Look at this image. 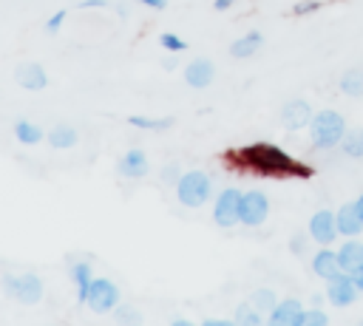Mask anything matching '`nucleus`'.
I'll list each match as a JSON object with an SVG mask.
<instances>
[{"label": "nucleus", "instance_id": "obj_20", "mask_svg": "<svg viewBox=\"0 0 363 326\" xmlns=\"http://www.w3.org/2000/svg\"><path fill=\"white\" fill-rule=\"evenodd\" d=\"M14 136H17V142H23V145H37L45 133H43L40 125H34V122H28V119H17V122H14Z\"/></svg>", "mask_w": 363, "mask_h": 326}, {"label": "nucleus", "instance_id": "obj_22", "mask_svg": "<svg viewBox=\"0 0 363 326\" xmlns=\"http://www.w3.org/2000/svg\"><path fill=\"white\" fill-rule=\"evenodd\" d=\"M340 147H343V153H346V156L360 159V156H363V128H352V130H346V136H343Z\"/></svg>", "mask_w": 363, "mask_h": 326}, {"label": "nucleus", "instance_id": "obj_26", "mask_svg": "<svg viewBox=\"0 0 363 326\" xmlns=\"http://www.w3.org/2000/svg\"><path fill=\"white\" fill-rule=\"evenodd\" d=\"M235 320L244 323V326H258V323H261V312H258L252 303H241L238 312H235Z\"/></svg>", "mask_w": 363, "mask_h": 326}, {"label": "nucleus", "instance_id": "obj_16", "mask_svg": "<svg viewBox=\"0 0 363 326\" xmlns=\"http://www.w3.org/2000/svg\"><path fill=\"white\" fill-rule=\"evenodd\" d=\"M337 264H340V272H349L354 275L357 269H363V244L349 238L340 249H337Z\"/></svg>", "mask_w": 363, "mask_h": 326}, {"label": "nucleus", "instance_id": "obj_35", "mask_svg": "<svg viewBox=\"0 0 363 326\" xmlns=\"http://www.w3.org/2000/svg\"><path fill=\"white\" fill-rule=\"evenodd\" d=\"M352 278H354V283H357V289L363 292V269H357V272H354Z\"/></svg>", "mask_w": 363, "mask_h": 326}, {"label": "nucleus", "instance_id": "obj_1", "mask_svg": "<svg viewBox=\"0 0 363 326\" xmlns=\"http://www.w3.org/2000/svg\"><path fill=\"white\" fill-rule=\"evenodd\" d=\"M309 133H312V145L318 150H329L335 145L343 142L346 136V119L337 111H318L309 122Z\"/></svg>", "mask_w": 363, "mask_h": 326}, {"label": "nucleus", "instance_id": "obj_30", "mask_svg": "<svg viewBox=\"0 0 363 326\" xmlns=\"http://www.w3.org/2000/svg\"><path fill=\"white\" fill-rule=\"evenodd\" d=\"M162 179H164V181H173V179L179 181V164H167V170L162 173Z\"/></svg>", "mask_w": 363, "mask_h": 326}, {"label": "nucleus", "instance_id": "obj_37", "mask_svg": "<svg viewBox=\"0 0 363 326\" xmlns=\"http://www.w3.org/2000/svg\"><path fill=\"white\" fill-rule=\"evenodd\" d=\"M354 207H357V210H360V215H363V193H360V198L354 201Z\"/></svg>", "mask_w": 363, "mask_h": 326}, {"label": "nucleus", "instance_id": "obj_15", "mask_svg": "<svg viewBox=\"0 0 363 326\" xmlns=\"http://www.w3.org/2000/svg\"><path fill=\"white\" fill-rule=\"evenodd\" d=\"M119 176H125V179H142L145 173H147V156H145V150H139V147H130L122 159H119Z\"/></svg>", "mask_w": 363, "mask_h": 326}, {"label": "nucleus", "instance_id": "obj_21", "mask_svg": "<svg viewBox=\"0 0 363 326\" xmlns=\"http://www.w3.org/2000/svg\"><path fill=\"white\" fill-rule=\"evenodd\" d=\"M48 145L51 147H71V145H77V130L71 125H57L48 130Z\"/></svg>", "mask_w": 363, "mask_h": 326}, {"label": "nucleus", "instance_id": "obj_6", "mask_svg": "<svg viewBox=\"0 0 363 326\" xmlns=\"http://www.w3.org/2000/svg\"><path fill=\"white\" fill-rule=\"evenodd\" d=\"M357 295H360V289H357V283L349 272H337L326 281V298L335 306H349V303H354Z\"/></svg>", "mask_w": 363, "mask_h": 326}, {"label": "nucleus", "instance_id": "obj_10", "mask_svg": "<svg viewBox=\"0 0 363 326\" xmlns=\"http://www.w3.org/2000/svg\"><path fill=\"white\" fill-rule=\"evenodd\" d=\"M312 108H309V102L306 99H289L286 105H284V111H281V122H284V128H289V130H301V128H306L309 122H312Z\"/></svg>", "mask_w": 363, "mask_h": 326}, {"label": "nucleus", "instance_id": "obj_25", "mask_svg": "<svg viewBox=\"0 0 363 326\" xmlns=\"http://www.w3.org/2000/svg\"><path fill=\"white\" fill-rule=\"evenodd\" d=\"M250 303L258 309V312H272L275 309V295H272V289H258L252 298H250Z\"/></svg>", "mask_w": 363, "mask_h": 326}, {"label": "nucleus", "instance_id": "obj_8", "mask_svg": "<svg viewBox=\"0 0 363 326\" xmlns=\"http://www.w3.org/2000/svg\"><path fill=\"white\" fill-rule=\"evenodd\" d=\"M247 159L255 164V167H264V170H286L292 162L286 153H281L278 147L272 145H252L247 150Z\"/></svg>", "mask_w": 363, "mask_h": 326}, {"label": "nucleus", "instance_id": "obj_2", "mask_svg": "<svg viewBox=\"0 0 363 326\" xmlns=\"http://www.w3.org/2000/svg\"><path fill=\"white\" fill-rule=\"evenodd\" d=\"M213 193V181L204 170H187L176 181V196L184 207H201Z\"/></svg>", "mask_w": 363, "mask_h": 326}, {"label": "nucleus", "instance_id": "obj_33", "mask_svg": "<svg viewBox=\"0 0 363 326\" xmlns=\"http://www.w3.org/2000/svg\"><path fill=\"white\" fill-rule=\"evenodd\" d=\"M139 3H145L147 9H164L167 6V0H139Z\"/></svg>", "mask_w": 363, "mask_h": 326}, {"label": "nucleus", "instance_id": "obj_3", "mask_svg": "<svg viewBox=\"0 0 363 326\" xmlns=\"http://www.w3.org/2000/svg\"><path fill=\"white\" fill-rule=\"evenodd\" d=\"M267 213H269V198L261 193V190H247L241 193L238 198V221L247 224V227H258L267 221Z\"/></svg>", "mask_w": 363, "mask_h": 326}, {"label": "nucleus", "instance_id": "obj_12", "mask_svg": "<svg viewBox=\"0 0 363 326\" xmlns=\"http://www.w3.org/2000/svg\"><path fill=\"white\" fill-rule=\"evenodd\" d=\"M213 77H216V68H213V62H210L207 57H196V60L184 68V82H187L190 88H207V85L213 82Z\"/></svg>", "mask_w": 363, "mask_h": 326}, {"label": "nucleus", "instance_id": "obj_13", "mask_svg": "<svg viewBox=\"0 0 363 326\" xmlns=\"http://www.w3.org/2000/svg\"><path fill=\"white\" fill-rule=\"evenodd\" d=\"M335 221H337V235H346V238H354L363 232V215L354 204H343L337 213H335Z\"/></svg>", "mask_w": 363, "mask_h": 326}, {"label": "nucleus", "instance_id": "obj_32", "mask_svg": "<svg viewBox=\"0 0 363 326\" xmlns=\"http://www.w3.org/2000/svg\"><path fill=\"white\" fill-rule=\"evenodd\" d=\"M96 6H108V0H79V9H96Z\"/></svg>", "mask_w": 363, "mask_h": 326}, {"label": "nucleus", "instance_id": "obj_31", "mask_svg": "<svg viewBox=\"0 0 363 326\" xmlns=\"http://www.w3.org/2000/svg\"><path fill=\"white\" fill-rule=\"evenodd\" d=\"M116 317H119V320H139V315L130 312V309H116Z\"/></svg>", "mask_w": 363, "mask_h": 326}, {"label": "nucleus", "instance_id": "obj_29", "mask_svg": "<svg viewBox=\"0 0 363 326\" xmlns=\"http://www.w3.org/2000/svg\"><path fill=\"white\" fill-rule=\"evenodd\" d=\"M62 20H65V9H60L57 14H51V17L45 20V31H48V34H54V31L62 26Z\"/></svg>", "mask_w": 363, "mask_h": 326}, {"label": "nucleus", "instance_id": "obj_17", "mask_svg": "<svg viewBox=\"0 0 363 326\" xmlns=\"http://www.w3.org/2000/svg\"><path fill=\"white\" fill-rule=\"evenodd\" d=\"M312 269H315V275H320L323 281H329L332 275H337L340 272V264H337V252H332V249H318L315 252V258H312Z\"/></svg>", "mask_w": 363, "mask_h": 326}, {"label": "nucleus", "instance_id": "obj_28", "mask_svg": "<svg viewBox=\"0 0 363 326\" xmlns=\"http://www.w3.org/2000/svg\"><path fill=\"white\" fill-rule=\"evenodd\" d=\"M303 326H326V315L320 312V306L303 312Z\"/></svg>", "mask_w": 363, "mask_h": 326}, {"label": "nucleus", "instance_id": "obj_5", "mask_svg": "<svg viewBox=\"0 0 363 326\" xmlns=\"http://www.w3.org/2000/svg\"><path fill=\"white\" fill-rule=\"evenodd\" d=\"M85 303H88L94 312H99V315H102V312H113L116 303H119V289H116V283L108 281V278H94Z\"/></svg>", "mask_w": 363, "mask_h": 326}, {"label": "nucleus", "instance_id": "obj_24", "mask_svg": "<svg viewBox=\"0 0 363 326\" xmlns=\"http://www.w3.org/2000/svg\"><path fill=\"white\" fill-rule=\"evenodd\" d=\"M128 122H130L133 128H142V130H167V128L173 125V119H170V116H164V119H147V116H128Z\"/></svg>", "mask_w": 363, "mask_h": 326}, {"label": "nucleus", "instance_id": "obj_36", "mask_svg": "<svg viewBox=\"0 0 363 326\" xmlns=\"http://www.w3.org/2000/svg\"><path fill=\"white\" fill-rule=\"evenodd\" d=\"M204 326H230V323H227V320H210V317H207Z\"/></svg>", "mask_w": 363, "mask_h": 326}, {"label": "nucleus", "instance_id": "obj_4", "mask_svg": "<svg viewBox=\"0 0 363 326\" xmlns=\"http://www.w3.org/2000/svg\"><path fill=\"white\" fill-rule=\"evenodd\" d=\"M3 286H6V292L14 300H20L26 306L28 303H37L43 298V281L37 275H31V272H26V275H6L3 278Z\"/></svg>", "mask_w": 363, "mask_h": 326}, {"label": "nucleus", "instance_id": "obj_19", "mask_svg": "<svg viewBox=\"0 0 363 326\" xmlns=\"http://www.w3.org/2000/svg\"><path fill=\"white\" fill-rule=\"evenodd\" d=\"M71 278H74V283H77V300H88V289H91V266L85 264V261H79V264H74L71 266Z\"/></svg>", "mask_w": 363, "mask_h": 326}, {"label": "nucleus", "instance_id": "obj_11", "mask_svg": "<svg viewBox=\"0 0 363 326\" xmlns=\"http://www.w3.org/2000/svg\"><path fill=\"white\" fill-rule=\"evenodd\" d=\"M269 323L272 326H303V306H301V300H295V298L278 300L275 309L269 312Z\"/></svg>", "mask_w": 363, "mask_h": 326}, {"label": "nucleus", "instance_id": "obj_34", "mask_svg": "<svg viewBox=\"0 0 363 326\" xmlns=\"http://www.w3.org/2000/svg\"><path fill=\"white\" fill-rule=\"evenodd\" d=\"M233 3H235V0H216V3H213V6H216V9H218V11H227V9H230V6H233Z\"/></svg>", "mask_w": 363, "mask_h": 326}, {"label": "nucleus", "instance_id": "obj_7", "mask_svg": "<svg viewBox=\"0 0 363 326\" xmlns=\"http://www.w3.org/2000/svg\"><path fill=\"white\" fill-rule=\"evenodd\" d=\"M238 198H241V193H238L235 187H227V190L218 193L216 207H213V221H216L218 227H233V224H238Z\"/></svg>", "mask_w": 363, "mask_h": 326}, {"label": "nucleus", "instance_id": "obj_9", "mask_svg": "<svg viewBox=\"0 0 363 326\" xmlns=\"http://www.w3.org/2000/svg\"><path fill=\"white\" fill-rule=\"evenodd\" d=\"M309 235H312L320 247H329V244L337 238V221H335V213H332V210H318V213L309 218Z\"/></svg>", "mask_w": 363, "mask_h": 326}, {"label": "nucleus", "instance_id": "obj_18", "mask_svg": "<svg viewBox=\"0 0 363 326\" xmlns=\"http://www.w3.org/2000/svg\"><path fill=\"white\" fill-rule=\"evenodd\" d=\"M261 45H264V37H261V31H247L244 37H238V40L230 45V54L244 60V57H252V54H255Z\"/></svg>", "mask_w": 363, "mask_h": 326}, {"label": "nucleus", "instance_id": "obj_27", "mask_svg": "<svg viewBox=\"0 0 363 326\" xmlns=\"http://www.w3.org/2000/svg\"><path fill=\"white\" fill-rule=\"evenodd\" d=\"M159 43H162V48H167V51H184V48H187V43H184L182 37H176L173 31H164V34L159 37Z\"/></svg>", "mask_w": 363, "mask_h": 326}, {"label": "nucleus", "instance_id": "obj_23", "mask_svg": "<svg viewBox=\"0 0 363 326\" xmlns=\"http://www.w3.org/2000/svg\"><path fill=\"white\" fill-rule=\"evenodd\" d=\"M340 91L349 94V96H363V71L360 68H352L340 77Z\"/></svg>", "mask_w": 363, "mask_h": 326}, {"label": "nucleus", "instance_id": "obj_14", "mask_svg": "<svg viewBox=\"0 0 363 326\" xmlns=\"http://www.w3.org/2000/svg\"><path fill=\"white\" fill-rule=\"evenodd\" d=\"M14 77H17V82L26 91H43L48 85V77H45L43 65H37V62H20L17 71H14Z\"/></svg>", "mask_w": 363, "mask_h": 326}]
</instances>
